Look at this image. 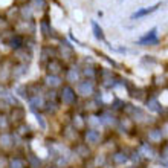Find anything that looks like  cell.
<instances>
[{"label": "cell", "mask_w": 168, "mask_h": 168, "mask_svg": "<svg viewBox=\"0 0 168 168\" xmlns=\"http://www.w3.org/2000/svg\"><path fill=\"white\" fill-rule=\"evenodd\" d=\"M148 109L153 110V112H159V110H160V107H159V104H157L156 100H150V101H148Z\"/></svg>", "instance_id": "4fadbf2b"}, {"label": "cell", "mask_w": 168, "mask_h": 168, "mask_svg": "<svg viewBox=\"0 0 168 168\" xmlns=\"http://www.w3.org/2000/svg\"><path fill=\"white\" fill-rule=\"evenodd\" d=\"M61 98H63V103L72 104V103H74V100H75V93H74V90H72L70 87H64V89H63Z\"/></svg>", "instance_id": "3957f363"}, {"label": "cell", "mask_w": 168, "mask_h": 168, "mask_svg": "<svg viewBox=\"0 0 168 168\" xmlns=\"http://www.w3.org/2000/svg\"><path fill=\"white\" fill-rule=\"evenodd\" d=\"M78 153H81V156H86L89 154V150H86L84 147H78Z\"/></svg>", "instance_id": "44dd1931"}, {"label": "cell", "mask_w": 168, "mask_h": 168, "mask_svg": "<svg viewBox=\"0 0 168 168\" xmlns=\"http://www.w3.org/2000/svg\"><path fill=\"white\" fill-rule=\"evenodd\" d=\"M61 70V64L58 63V61H51L49 63V72H51V74H58V72Z\"/></svg>", "instance_id": "9c48e42d"}, {"label": "cell", "mask_w": 168, "mask_h": 168, "mask_svg": "<svg viewBox=\"0 0 168 168\" xmlns=\"http://www.w3.org/2000/svg\"><path fill=\"white\" fill-rule=\"evenodd\" d=\"M130 168H132V166H130Z\"/></svg>", "instance_id": "cb8c5ba5"}, {"label": "cell", "mask_w": 168, "mask_h": 168, "mask_svg": "<svg viewBox=\"0 0 168 168\" xmlns=\"http://www.w3.org/2000/svg\"><path fill=\"white\" fill-rule=\"evenodd\" d=\"M0 127H6V119L3 116H0Z\"/></svg>", "instance_id": "7402d4cb"}, {"label": "cell", "mask_w": 168, "mask_h": 168, "mask_svg": "<svg viewBox=\"0 0 168 168\" xmlns=\"http://www.w3.org/2000/svg\"><path fill=\"white\" fill-rule=\"evenodd\" d=\"M113 160H115V163H124L125 160H127V156L125 154H122V153H116L115 156H113Z\"/></svg>", "instance_id": "30bf717a"}, {"label": "cell", "mask_w": 168, "mask_h": 168, "mask_svg": "<svg viewBox=\"0 0 168 168\" xmlns=\"http://www.w3.org/2000/svg\"><path fill=\"white\" fill-rule=\"evenodd\" d=\"M138 44H142V46H147V44H157V37H156V29H151L145 37H142Z\"/></svg>", "instance_id": "6da1fadb"}, {"label": "cell", "mask_w": 168, "mask_h": 168, "mask_svg": "<svg viewBox=\"0 0 168 168\" xmlns=\"http://www.w3.org/2000/svg\"><path fill=\"white\" fill-rule=\"evenodd\" d=\"M141 153H144V156H147V157H153L154 156V151L148 145H142L141 147Z\"/></svg>", "instance_id": "7c38bea8"}, {"label": "cell", "mask_w": 168, "mask_h": 168, "mask_svg": "<svg viewBox=\"0 0 168 168\" xmlns=\"http://www.w3.org/2000/svg\"><path fill=\"white\" fill-rule=\"evenodd\" d=\"M60 78L57 77V75H49L46 78V84L47 86H51V87H57V86H60Z\"/></svg>", "instance_id": "8992f818"}, {"label": "cell", "mask_w": 168, "mask_h": 168, "mask_svg": "<svg viewBox=\"0 0 168 168\" xmlns=\"http://www.w3.org/2000/svg\"><path fill=\"white\" fill-rule=\"evenodd\" d=\"M92 26H93V31H95V37L100 38V40H103V38H104V34H103L101 28H98V25H97L95 21H92Z\"/></svg>", "instance_id": "8fae6325"}, {"label": "cell", "mask_w": 168, "mask_h": 168, "mask_svg": "<svg viewBox=\"0 0 168 168\" xmlns=\"http://www.w3.org/2000/svg\"><path fill=\"white\" fill-rule=\"evenodd\" d=\"M81 124H83V121L80 119V116H77V125H78V127H81Z\"/></svg>", "instance_id": "603a6c76"}, {"label": "cell", "mask_w": 168, "mask_h": 168, "mask_svg": "<svg viewBox=\"0 0 168 168\" xmlns=\"http://www.w3.org/2000/svg\"><path fill=\"white\" fill-rule=\"evenodd\" d=\"M78 92L83 95V97H89V95H92L93 93V84H92V81H83V83H80Z\"/></svg>", "instance_id": "7a4b0ae2"}, {"label": "cell", "mask_w": 168, "mask_h": 168, "mask_svg": "<svg viewBox=\"0 0 168 168\" xmlns=\"http://www.w3.org/2000/svg\"><path fill=\"white\" fill-rule=\"evenodd\" d=\"M67 78H69V81H77L78 80V72L75 69H70L69 74H67Z\"/></svg>", "instance_id": "5bb4252c"}, {"label": "cell", "mask_w": 168, "mask_h": 168, "mask_svg": "<svg viewBox=\"0 0 168 168\" xmlns=\"http://www.w3.org/2000/svg\"><path fill=\"white\" fill-rule=\"evenodd\" d=\"M93 74H95V72L92 70V67H86V69H84V75H89V77H93Z\"/></svg>", "instance_id": "ffe728a7"}, {"label": "cell", "mask_w": 168, "mask_h": 168, "mask_svg": "<svg viewBox=\"0 0 168 168\" xmlns=\"http://www.w3.org/2000/svg\"><path fill=\"white\" fill-rule=\"evenodd\" d=\"M100 121H101L103 124H106V125H112V124H113V118L109 116V115H104V116L100 119Z\"/></svg>", "instance_id": "2e32d148"}, {"label": "cell", "mask_w": 168, "mask_h": 168, "mask_svg": "<svg viewBox=\"0 0 168 168\" xmlns=\"http://www.w3.org/2000/svg\"><path fill=\"white\" fill-rule=\"evenodd\" d=\"M100 118H97V116H92L90 119H89V124L92 125V127H97V125H100Z\"/></svg>", "instance_id": "ac0fdd59"}, {"label": "cell", "mask_w": 168, "mask_h": 168, "mask_svg": "<svg viewBox=\"0 0 168 168\" xmlns=\"http://www.w3.org/2000/svg\"><path fill=\"white\" fill-rule=\"evenodd\" d=\"M31 104H32L34 107H41V106H43V98H40V97H34V98L31 100Z\"/></svg>", "instance_id": "9a60e30c"}, {"label": "cell", "mask_w": 168, "mask_h": 168, "mask_svg": "<svg viewBox=\"0 0 168 168\" xmlns=\"http://www.w3.org/2000/svg\"><path fill=\"white\" fill-rule=\"evenodd\" d=\"M160 6V3H157V5H154V6H151V8H145V9H139L138 12H135L133 14V18H139V17H144L145 14H150V12H153V11H156L157 8Z\"/></svg>", "instance_id": "5b68a950"}, {"label": "cell", "mask_w": 168, "mask_h": 168, "mask_svg": "<svg viewBox=\"0 0 168 168\" xmlns=\"http://www.w3.org/2000/svg\"><path fill=\"white\" fill-rule=\"evenodd\" d=\"M86 139H87V142H90V144H98L100 139H101V135H100V132H97V130H90V132H87Z\"/></svg>", "instance_id": "277c9868"}, {"label": "cell", "mask_w": 168, "mask_h": 168, "mask_svg": "<svg viewBox=\"0 0 168 168\" xmlns=\"http://www.w3.org/2000/svg\"><path fill=\"white\" fill-rule=\"evenodd\" d=\"M148 138H150L153 142H159V141L162 139V132H160L159 128H156V130H151V132L148 133Z\"/></svg>", "instance_id": "ba28073f"}, {"label": "cell", "mask_w": 168, "mask_h": 168, "mask_svg": "<svg viewBox=\"0 0 168 168\" xmlns=\"http://www.w3.org/2000/svg\"><path fill=\"white\" fill-rule=\"evenodd\" d=\"M20 43H21V38L20 37H14L11 40V47H14V49H18L20 47Z\"/></svg>", "instance_id": "e0dca14e"}, {"label": "cell", "mask_w": 168, "mask_h": 168, "mask_svg": "<svg viewBox=\"0 0 168 168\" xmlns=\"http://www.w3.org/2000/svg\"><path fill=\"white\" fill-rule=\"evenodd\" d=\"M11 168H23V162L20 159H14L11 162Z\"/></svg>", "instance_id": "d6986e66"}, {"label": "cell", "mask_w": 168, "mask_h": 168, "mask_svg": "<svg viewBox=\"0 0 168 168\" xmlns=\"http://www.w3.org/2000/svg\"><path fill=\"white\" fill-rule=\"evenodd\" d=\"M11 142H12L11 135H2V136H0V145H2V147H5V148L11 147Z\"/></svg>", "instance_id": "52a82bcc"}]
</instances>
